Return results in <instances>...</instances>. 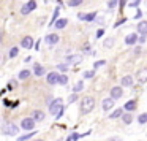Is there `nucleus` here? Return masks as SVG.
I'll use <instances>...</instances> for the list:
<instances>
[{
    "label": "nucleus",
    "mask_w": 147,
    "mask_h": 141,
    "mask_svg": "<svg viewBox=\"0 0 147 141\" xmlns=\"http://www.w3.org/2000/svg\"><path fill=\"white\" fill-rule=\"evenodd\" d=\"M76 98H78V94H71V95H70V98H68V103H73Z\"/></svg>",
    "instance_id": "obj_38"
},
{
    "label": "nucleus",
    "mask_w": 147,
    "mask_h": 141,
    "mask_svg": "<svg viewBox=\"0 0 147 141\" xmlns=\"http://www.w3.org/2000/svg\"><path fill=\"white\" fill-rule=\"evenodd\" d=\"M33 141H45V140H33Z\"/></svg>",
    "instance_id": "obj_48"
},
{
    "label": "nucleus",
    "mask_w": 147,
    "mask_h": 141,
    "mask_svg": "<svg viewBox=\"0 0 147 141\" xmlns=\"http://www.w3.org/2000/svg\"><path fill=\"white\" fill-rule=\"evenodd\" d=\"M65 141H71V136H67V140H65Z\"/></svg>",
    "instance_id": "obj_47"
},
{
    "label": "nucleus",
    "mask_w": 147,
    "mask_h": 141,
    "mask_svg": "<svg viewBox=\"0 0 147 141\" xmlns=\"http://www.w3.org/2000/svg\"><path fill=\"white\" fill-rule=\"evenodd\" d=\"M82 89H84V83H82V81H78L76 86H74V94H76V92H81Z\"/></svg>",
    "instance_id": "obj_29"
},
{
    "label": "nucleus",
    "mask_w": 147,
    "mask_h": 141,
    "mask_svg": "<svg viewBox=\"0 0 147 141\" xmlns=\"http://www.w3.org/2000/svg\"><path fill=\"white\" fill-rule=\"evenodd\" d=\"M138 41H139V43H146V37H144V35H141L139 38H138Z\"/></svg>",
    "instance_id": "obj_45"
},
{
    "label": "nucleus",
    "mask_w": 147,
    "mask_h": 141,
    "mask_svg": "<svg viewBox=\"0 0 147 141\" xmlns=\"http://www.w3.org/2000/svg\"><path fill=\"white\" fill-rule=\"evenodd\" d=\"M35 135H36V130H32V132H29V133H26V135L18 136V141H27V140H30L32 136H35Z\"/></svg>",
    "instance_id": "obj_21"
},
{
    "label": "nucleus",
    "mask_w": 147,
    "mask_h": 141,
    "mask_svg": "<svg viewBox=\"0 0 147 141\" xmlns=\"http://www.w3.org/2000/svg\"><path fill=\"white\" fill-rule=\"evenodd\" d=\"M114 43H115V40L112 38V37H109V38H106V40H105V43H103V46H105L106 49H111L112 46H114Z\"/></svg>",
    "instance_id": "obj_24"
},
{
    "label": "nucleus",
    "mask_w": 147,
    "mask_h": 141,
    "mask_svg": "<svg viewBox=\"0 0 147 141\" xmlns=\"http://www.w3.org/2000/svg\"><path fill=\"white\" fill-rule=\"evenodd\" d=\"M138 122H139L141 125L147 124V113H142V114H139V117H138Z\"/></svg>",
    "instance_id": "obj_27"
},
{
    "label": "nucleus",
    "mask_w": 147,
    "mask_h": 141,
    "mask_svg": "<svg viewBox=\"0 0 147 141\" xmlns=\"http://www.w3.org/2000/svg\"><path fill=\"white\" fill-rule=\"evenodd\" d=\"M30 70H22V71H19V79H29L30 78Z\"/></svg>",
    "instance_id": "obj_26"
},
{
    "label": "nucleus",
    "mask_w": 147,
    "mask_h": 141,
    "mask_svg": "<svg viewBox=\"0 0 147 141\" xmlns=\"http://www.w3.org/2000/svg\"><path fill=\"white\" fill-rule=\"evenodd\" d=\"M141 16H142V11H141V10H138V11H136V14H134V19H139Z\"/></svg>",
    "instance_id": "obj_42"
},
{
    "label": "nucleus",
    "mask_w": 147,
    "mask_h": 141,
    "mask_svg": "<svg viewBox=\"0 0 147 141\" xmlns=\"http://www.w3.org/2000/svg\"><path fill=\"white\" fill-rule=\"evenodd\" d=\"M35 8H36V2L35 0H29L27 3H24L22 7H21V14H24V16H26V14H30Z\"/></svg>",
    "instance_id": "obj_4"
},
{
    "label": "nucleus",
    "mask_w": 147,
    "mask_h": 141,
    "mask_svg": "<svg viewBox=\"0 0 147 141\" xmlns=\"http://www.w3.org/2000/svg\"><path fill=\"white\" fill-rule=\"evenodd\" d=\"M45 41L48 43L49 46H54V45H57V43H59V35H57V33H48L46 38H45Z\"/></svg>",
    "instance_id": "obj_10"
},
{
    "label": "nucleus",
    "mask_w": 147,
    "mask_h": 141,
    "mask_svg": "<svg viewBox=\"0 0 147 141\" xmlns=\"http://www.w3.org/2000/svg\"><path fill=\"white\" fill-rule=\"evenodd\" d=\"M2 33H3V30H0V41H2Z\"/></svg>",
    "instance_id": "obj_46"
},
{
    "label": "nucleus",
    "mask_w": 147,
    "mask_h": 141,
    "mask_svg": "<svg viewBox=\"0 0 147 141\" xmlns=\"http://www.w3.org/2000/svg\"><path fill=\"white\" fill-rule=\"evenodd\" d=\"M82 60V57L81 56H78V54H73V56H68L67 59H65V64H78V62H81Z\"/></svg>",
    "instance_id": "obj_16"
},
{
    "label": "nucleus",
    "mask_w": 147,
    "mask_h": 141,
    "mask_svg": "<svg viewBox=\"0 0 147 141\" xmlns=\"http://www.w3.org/2000/svg\"><path fill=\"white\" fill-rule=\"evenodd\" d=\"M136 79H138V83H141V84L147 83V68H141V70H138Z\"/></svg>",
    "instance_id": "obj_8"
},
{
    "label": "nucleus",
    "mask_w": 147,
    "mask_h": 141,
    "mask_svg": "<svg viewBox=\"0 0 147 141\" xmlns=\"http://www.w3.org/2000/svg\"><path fill=\"white\" fill-rule=\"evenodd\" d=\"M138 32L144 37L147 35V21H141V22L138 24Z\"/></svg>",
    "instance_id": "obj_19"
},
{
    "label": "nucleus",
    "mask_w": 147,
    "mask_h": 141,
    "mask_svg": "<svg viewBox=\"0 0 147 141\" xmlns=\"http://www.w3.org/2000/svg\"><path fill=\"white\" fill-rule=\"evenodd\" d=\"M106 141H122V138L120 136H111V138H108Z\"/></svg>",
    "instance_id": "obj_41"
},
{
    "label": "nucleus",
    "mask_w": 147,
    "mask_h": 141,
    "mask_svg": "<svg viewBox=\"0 0 147 141\" xmlns=\"http://www.w3.org/2000/svg\"><path fill=\"white\" fill-rule=\"evenodd\" d=\"M57 79H59V75L55 73V71H51V73H48V76H46V81H48L49 86L57 84Z\"/></svg>",
    "instance_id": "obj_13"
},
{
    "label": "nucleus",
    "mask_w": 147,
    "mask_h": 141,
    "mask_svg": "<svg viewBox=\"0 0 147 141\" xmlns=\"http://www.w3.org/2000/svg\"><path fill=\"white\" fill-rule=\"evenodd\" d=\"M103 33H105V30H103V29H100L98 32H96V38H101V37H103Z\"/></svg>",
    "instance_id": "obj_43"
},
{
    "label": "nucleus",
    "mask_w": 147,
    "mask_h": 141,
    "mask_svg": "<svg viewBox=\"0 0 147 141\" xmlns=\"http://www.w3.org/2000/svg\"><path fill=\"white\" fill-rule=\"evenodd\" d=\"M122 114H123V109H122V108H117L115 111H112L111 114H109V119H120Z\"/></svg>",
    "instance_id": "obj_22"
},
{
    "label": "nucleus",
    "mask_w": 147,
    "mask_h": 141,
    "mask_svg": "<svg viewBox=\"0 0 147 141\" xmlns=\"http://www.w3.org/2000/svg\"><path fill=\"white\" fill-rule=\"evenodd\" d=\"M103 65H106V60H96L95 64H93V68H100V67H103Z\"/></svg>",
    "instance_id": "obj_35"
},
{
    "label": "nucleus",
    "mask_w": 147,
    "mask_h": 141,
    "mask_svg": "<svg viewBox=\"0 0 147 141\" xmlns=\"http://www.w3.org/2000/svg\"><path fill=\"white\" fill-rule=\"evenodd\" d=\"M57 16H59V7L55 8V11H54V18H52V21H51V26H54V22L57 21Z\"/></svg>",
    "instance_id": "obj_36"
},
{
    "label": "nucleus",
    "mask_w": 147,
    "mask_h": 141,
    "mask_svg": "<svg viewBox=\"0 0 147 141\" xmlns=\"http://www.w3.org/2000/svg\"><path fill=\"white\" fill-rule=\"evenodd\" d=\"M82 0H68V7H79Z\"/></svg>",
    "instance_id": "obj_30"
},
{
    "label": "nucleus",
    "mask_w": 147,
    "mask_h": 141,
    "mask_svg": "<svg viewBox=\"0 0 147 141\" xmlns=\"http://www.w3.org/2000/svg\"><path fill=\"white\" fill-rule=\"evenodd\" d=\"M125 21H127V19H125V18H122V19H120V21H117V22H115V24H114V27H115V29H117V27H119V26H122V24H123V22H125Z\"/></svg>",
    "instance_id": "obj_39"
},
{
    "label": "nucleus",
    "mask_w": 147,
    "mask_h": 141,
    "mask_svg": "<svg viewBox=\"0 0 147 141\" xmlns=\"http://www.w3.org/2000/svg\"><path fill=\"white\" fill-rule=\"evenodd\" d=\"M32 119L35 122H43L46 119V113L41 111V109H35V111L32 113Z\"/></svg>",
    "instance_id": "obj_7"
},
{
    "label": "nucleus",
    "mask_w": 147,
    "mask_h": 141,
    "mask_svg": "<svg viewBox=\"0 0 147 141\" xmlns=\"http://www.w3.org/2000/svg\"><path fill=\"white\" fill-rule=\"evenodd\" d=\"M122 121H123V124H131V122H133V116H131V113H123V114H122Z\"/></svg>",
    "instance_id": "obj_23"
},
{
    "label": "nucleus",
    "mask_w": 147,
    "mask_h": 141,
    "mask_svg": "<svg viewBox=\"0 0 147 141\" xmlns=\"http://www.w3.org/2000/svg\"><path fill=\"white\" fill-rule=\"evenodd\" d=\"M18 54H19V48H18V46H13V48L10 49V57L13 59V57H16Z\"/></svg>",
    "instance_id": "obj_28"
},
{
    "label": "nucleus",
    "mask_w": 147,
    "mask_h": 141,
    "mask_svg": "<svg viewBox=\"0 0 147 141\" xmlns=\"http://www.w3.org/2000/svg\"><path fill=\"white\" fill-rule=\"evenodd\" d=\"M95 76V70H92V71H84V78L86 79H90V78H93Z\"/></svg>",
    "instance_id": "obj_31"
},
{
    "label": "nucleus",
    "mask_w": 147,
    "mask_h": 141,
    "mask_svg": "<svg viewBox=\"0 0 147 141\" xmlns=\"http://www.w3.org/2000/svg\"><path fill=\"white\" fill-rule=\"evenodd\" d=\"M133 84H134V81L131 75H127V76H123L120 79V87H131Z\"/></svg>",
    "instance_id": "obj_11"
},
{
    "label": "nucleus",
    "mask_w": 147,
    "mask_h": 141,
    "mask_svg": "<svg viewBox=\"0 0 147 141\" xmlns=\"http://www.w3.org/2000/svg\"><path fill=\"white\" fill-rule=\"evenodd\" d=\"M57 68H59L60 71H67V70H68V65H67V64H59Z\"/></svg>",
    "instance_id": "obj_37"
},
{
    "label": "nucleus",
    "mask_w": 147,
    "mask_h": 141,
    "mask_svg": "<svg viewBox=\"0 0 147 141\" xmlns=\"http://www.w3.org/2000/svg\"><path fill=\"white\" fill-rule=\"evenodd\" d=\"M78 18H79L81 21H86V22H92V21H95V18H96V13L93 11V13H87V14H78Z\"/></svg>",
    "instance_id": "obj_12"
},
{
    "label": "nucleus",
    "mask_w": 147,
    "mask_h": 141,
    "mask_svg": "<svg viewBox=\"0 0 147 141\" xmlns=\"http://www.w3.org/2000/svg\"><path fill=\"white\" fill-rule=\"evenodd\" d=\"M63 111H65V106H63V108H62V109H60V111H59V113H57V114H55V119H60V117H62V116H63Z\"/></svg>",
    "instance_id": "obj_40"
},
{
    "label": "nucleus",
    "mask_w": 147,
    "mask_h": 141,
    "mask_svg": "<svg viewBox=\"0 0 147 141\" xmlns=\"http://www.w3.org/2000/svg\"><path fill=\"white\" fill-rule=\"evenodd\" d=\"M93 108H95V98L90 95L84 97L82 100H81V105H79V113L81 114H89V113L93 111Z\"/></svg>",
    "instance_id": "obj_1"
},
{
    "label": "nucleus",
    "mask_w": 147,
    "mask_h": 141,
    "mask_svg": "<svg viewBox=\"0 0 147 141\" xmlns=\"http://www.w3.org/2000/svg\"><path fill=\"white\" fill-rule=\"evenodd\" d=\"M122 95H123V89H122L120 86H115V87H112V89H111V97H109V98L115 102V100L122 98Z\"/></svg>",
    "instance_id": "obj_6"
},
{
    "label": "nucleus",
    "mask_w": 147,
    "mask_h": 141,
    "mask_svg": "<svg viewBox=\"0 0 147 141\" xmlns=\"http://www.w3.org/2000/svg\"><path fill=\"white\" fill-rule=\"evenodd\" d=\"M2 133L7 135V136H16V135L19 133V127H18L14 122L7 121V122L2 124Z\"/></svg>",
    "instance_id": "obj_2"
},
{
    "label": "nucleus",
    "mask_w": 147,
    "mask_h": 141,
    "mask_svg": "<svg viewBox=\"0 0 147 141\" xmlns=\"http://www.w3.org/2000/svg\"><path fill=\"white\" fill-rule=\"evenodd\" d=\"M123 111H127V113H131V111H134L136 109V100H128L127 103L123 105Z\"/></svg>",
    "instance_id": "obj_15"
},
{
    "label": "nucleus",
    "mask_w": 147,
    "mask_h": 141,
    "mask_svg": "<svg viewBox=\"0 0 147 141\" xmlns=\"http://www.w3.org/2000/svg\"><path fill=\"white\" fill-rule=\"evenodd\" d=\"M21 46L22 48H26V49H30V48H33V38L32 37H24L22 38V41H21Z\"/></svg>",
    "instance_id": "obj_14"
},
{
    "label": "nucleus",
    "mask_w": 147,
    "mask_h": 141,
    "mask_svg": "<svg viewBox=\"0 0 147 141\" xmlns=\"http://www.w3.org/2000/svg\"><path fill=\"white\" fill-rule=\"evenodd\" d=\"M139 2H141V0H130L127 5H128V7H136L138 8V7H139Z\"/></svg>",
    "instance_id": "obj_33"
},
{
    "label": "nucleus",
    "mask_w": 147,
    "mask_h": 141,
    "mask_svg": "<svg viewBox=\"0 0 147 141\" xmlns=\"http://www.w3.org/2000/svg\"><path fill=\"white\" fill-rule=\"evenodd\" d=\"M35 124L36 122L33 121L32 117H26V119H22V122H21V128L26 130V132H32V130H35Z\"/></svg>",
    "instance_id": "obj_5"
},
{
    "label": "nucleus",
    "mask_w": 147,
    "mask_h": 141,
    "mask_svg": "<svg viewBox=\"0 0 147 141\" xmlns=\"http://www.w3.org/2000/svg\"><path fill=\"white\" fill-rule=\"evenodd\" d=\"M117 5H119V0H109V2H108V7L109 8H115Z\"/></svg>",
    "instance_id": "obj_34"
},
{
    "label": "nucleus",
    "mask_w": 147,
    "mask_h": 141,
    "mask_svg": "<svg viewBox=\"0 0 147 141\" xmlns=\"http://www.w3.org/2000/svg\"><path fill=\"white\" fill-rule=\"evenodd\" d=\"M101 108H103V111H105V113L111 111V109L114 108V100H111V98H103Z\"/></svg>",
    "instance_id": "obj_9"
},
{
    "label": "nucleus",
    "mask_w": 147,
    "mask_h": 141,
    "mask_svg": "<svg viewBox=\"0 0 147 141\" xmlns=\"http://www.w3.org/2000/svg\"><path fill=\"white\" fill-rule=\"evenodd\" d=\"M119 3H120V8H123L125 5L128 3V0H119Z\"/></svg>",
    "instance_id": "obj_44"
},
{
    "label": "nucleus",
    "mask_w": 147,
    "mask_h": 141,
    "mask_svg": "<svg viewBox=\"0 0 147 141\" xmlns=\"http://www.w3.org/2000/svg\"><path fill=\"white\" fill-rule=\"evenodd\" d=\"M67 24H68V19H67V18H62V19L55 21L54 26H55V29H57V30H60V29H63V27H67Z\"/></svg>",
    "instance_id": "obj_20"
},
{
    "label": "nucleus",
    "mask_w": 147,
    "mask_h": 141,
    "mask_svg": "<svg viewBox=\"0 0 147 141\" xmlns=\"http://www.w3.org/2000/svg\"><path fill=\"white\" fill-rule=\"evenodd\" d=\"M70 136H71V141H78L79 138H82V135H79V133H76V132H73Z\"/></svg>",
    "instance_id": "obj_32"
},
{
    "label": "nucleus",
    "mask_w": 147,
    "mask_h": 141,
    "mask_svg": "<svg viewBox=\"0 0 147 141\" xmlns=\"http://www.w3.org/2000/svg\"><path fill=\"white\" fill-rule=\"evenodd\" d=\"M62 108H63V100L62 98H55L54 102L49 103V113H51L52 116H55Z\"/></svg>",
    "instance_id": "obj_3"
},
{
    "label": "nucleus",
    "mask_w": 147,
    "mask_h": 141,
    "mask_svg": "<svg viewBox=\"0 0 147 141\" xmlns=\"http://www.w3.org/2000/svg\"><path fill=\"white\" fill-rule=\"evenodd\" d=\"M136 41H138V35H136V33H130V35L125 37V45H128V46L134 45Z\"/></svg>",
    "instance_id": "obj_17"
},
{
    "label": "nucleus",
    "mask_w": 147,
    "mask_h": 141,
    "mask_svg": "<svg viewBox=\"0 0 147 141\" xmlns=\"http://www.w3.org/2000/svg\"><path fill=\"white\" fill-rule=\"evenodd\" d=\"M57 84H60V86H67V84H68V76H67V75H59Z\"/></svg>",
    "instance_id": "obj_25"
},
{
    "label": "nucleus",
    "mask_w": 147,
    "mask_h": 141,
    "mask_svg": "<svg viewBox=\"0 0 147 141\" xmlns=\"http://www.w3.org/2000/svg\"><path fill=\"white\" fill-rule=\"evenodd\" d=\"M33 73H35L36 76H43V75L46 73V70H45V67H43V65L35 64V65H33Z\"/></svg>",
    "instance_id": "obj_18"
}]
</instances>
